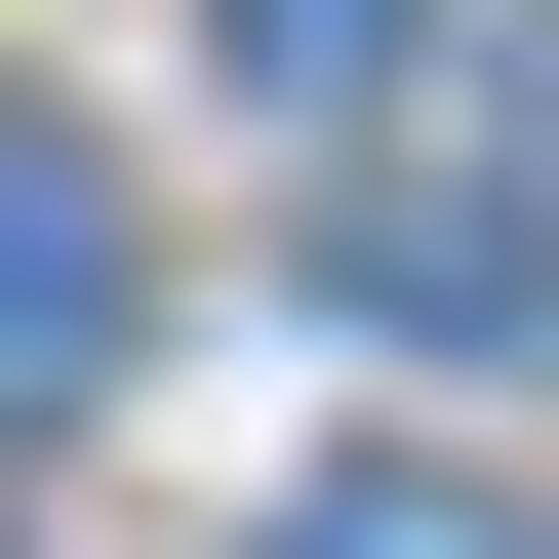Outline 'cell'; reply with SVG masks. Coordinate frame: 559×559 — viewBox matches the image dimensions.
I'll return each instance as SVG.
<instances>
[{
    "mask_svg": "<svg viewBox=\"0 0 559 559\" xmlns=\"http://www.w3.org/2000/svg\"><path fill=\"white\" fill-rule=\"evenodd\" d=\"M120 320H160L120 160H81V120H0V440H81V400H120Z\"/></svg>",
    "mask_w": 559,
    "mask_h": 559,
    "instance_id": "obj_1",
    "label": "cell"
},
{
    "mask_svg": "<svg viewBox=\"0 0 559 559\" xmlns=\"http://www.w3.org/2000/svg\"><path fill=\"white\" fill-rule=\"evenodd\" d=\"M240 559H559V520H520V479H440V440H360V479H280Z\"/></svg>",
    "mask_w": 559,
    "mask_h": 559,
    "instance_id": "obj_2",
    "label": "cell"
}]
</instances>
